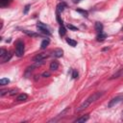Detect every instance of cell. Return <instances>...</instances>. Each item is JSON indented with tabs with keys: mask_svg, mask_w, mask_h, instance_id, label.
<instances>
[{
	"mask_svg": "<svg viewBox=\"0 0 123 123\" xmlns=\"http://www.w3.org/2000/svg\"><path fill=\"white\" fill-rule=\"evenodd\" d=\"M10 83V80L8 79V78H2L1 80H0V85L1 86H6V85H8Z\"/></svg>",
	"mask_w": 123,
	"mask_h": 123,
	"instance_id": "cell-21",
	"label": "cell"
},
{
	"mask_svg": "<svg viewBox=\"0 0 123 123\" xmlns=\"http://www.w3.org/2000/svg\"><path fill=\"white\" fill-rule=\"evenodd\" d=\"M66 42H67L70 46H72V47H75V46L77 45V41L74 40V39H72V38H69V37L66 38Z\"/></svg>",
	"mask_w": 123,
	"mask_h": 123,
	"instance_id": "cell-20",
	"label": "cell"
},
{
	"mask_svg": "<svg viewBox=\"0 0 123 123\" xmlns=\"http://www.w3.org/2000/svg\"><path fill=\"white\" fill-rule=\"evenodd\" d=\"M65 34H66V29L64 28V26L63 25L60 26V28H59V35H60V37H63Z\"/></svg>",
	"mask_w": 123,
	"mask_h": 123,
	"instance_id": "cell-19",
	"label": "cell"
},
{
	"mask_svg": "<svg viewBox=\"0 0 123 123\" xmlns=\"http://www.w3.org/2000/svg\"><path fill=\"white\" fill-rule=\"evenodd\" d=\"M122 40H123V37H122Z\"/></svg>",
	"mask_w": 123,
	"mask_h": 123,
	"instance_id": "cell-32",
	"label": "cell"
},
{
	"mask_svg": "<svg viewBox=\"0 0 123 123\" xmlns=\"http://www.w3.org/2000/svg\"><path fill=\"white\" fill-rule=\"evenodd\" d=\"M66 27H67L68 29L72 30V31H78V28H77V27H75V26H73L72 24H69V23H68V24L66 25Z\"/></svg>",
	"mask_w": 123,
	"mask_h": 123,
	"instance_id": "cell-25",
	"label": "cell"
},
{
	"mask_svg": "<svg viewBox=\"0 0 123 123\" xmlns=\"http://www.w3.org/2000/svg\"><path fill=\"white\" fill-rule=\"evenodd\" d=\"M27 98H28V95L26 93H21L16 97V100L17 101H25V100H27Z\"/></svg>",
	"mask_w": 123,
	"mask_h": 123,
	"instance_id": "cell-18",
	"label": "cell"
},
{
	"mask_svg": "<svg viewBox=\"0 0 123 123\" xmlns=\"http://www.w3.org/2000/svg\"><path fill=\"white\" fill-rule=\"evenodd\" d=\"M69 110H70V108H69V107L65 108V109H64V110H63V111H62L60 114H58V116H57L56 118H53V119H51L49 122H52V121H57V120H59V119H60L62 116H63V114H65V113H66V112H67Z\"/></svg>",
	"mask_w": 123,
	"mask_h": 123,
	"instance_id": "cell-7",
	"label": "cell"
},
{
	"mask_svg": "<svg viewBox=\"0 0 123 123\" xmlns=\"http://www.w3.org/2000/svg\"><path fill=\"white\" fill-rule=\"evenodd\" d=\"M49 39L48 38H45V39H43L42 41H41V43H40V49L41 50H44V49H46V47L49 45Z\"/></svg>",
	"mask_w": 123,
	"mask_h": 123,
	"instance_id": "cell-13",
	"label": "cell"
},
{
	"mask_svg": "<svg viewBox=\"0 0 123 123\" xmlns=\"http://www.w3.org/2000/svg\"><path fill=\"white\" fill-rule=\"evenodd\" d=\"M95 31L99 34V33H102L103 32V25L101 22H95Z\"/></svg>",
	"mask_w": 123,
	"mask_h": 123,
	"instance_id": "cell-11",
	"label": "cell"
},
{
	"mask_svg": "<svg viewBox=\"0 0 123 123\" xmlns=\"http://www.w3.org/2000/svg\"><path fill=\"white\" fill-rule=\"evenodd\" d=\"M49 75H50V73H49V72H44V73L42 74V76H43V77H48Z\"/></svg>",
	"mask_w": 123,
	"mask_h": 123,
	"instance_id": "cell-28",
	"label": "cell"
},
{
	"mask_svg": "<svg viewBox=\"0 0 123 123\" xmlns=\"http://www.w3.org/2000/svg\"><path fill=\"white\" fill-rule=\"evenodd\" d=\"M37 30H38L41 34H43V35H46V36H50V35H51V32H50L49 28H48L45 24H43L42 22H37Z\"/></svg>",
	"mask_w": 123,
	"mask_h": 123,
	"instance_id": "cell-3",
	"label": "cell"
},
{
	"mask_svg": "<svg viewBox=\"0 0 123 123\" xmlns=\"http://www.w3.org/2000/svg\"><path fill=\"white\" fill-rule=\"evenodd\" d=\"M66 8V4L65 3H63V2H62V3H60V4H58L57 5V9H56V11L58 12H63V10Z\"/></svg>",
	"mask_w": 123,
	"mask_h": 123,
	"instance_id": "cell-10",
	"label": "cell"
},
{
	"mask_svg": "<svg viewBox=\"0 0 123 123\" xmlns=\"http://www.w3.org/2000/svg\"><path fill=\"white\" fill-rule=\"evenodd\" d=\"M78 71L77 70H75V69H72V74H71V77H72V79H76V78H78Z\"/></svg>",
	"mask_w": 123,
	"mask_h": 123,
	"instance_id": "cell-24",
	"label": "cell"
},
{
	"mask_svg": "<svg viewBox=\"0 0 123 123\" xmlns=\"http://www.w3.org/2000/svg\"><path fill=\"white\" fill-rule=\"evenodd\" d=\"M122 100H123V97H122V96H116V97L112 98V99H111V100L109 102L108 107H109V108H111V107L115 106L116 104H118L119 102H121Z\"/></svg>",
	"mask_w": 123,
	"mask_h": 123,
	"instance_id": "cell-4",
	"label": "cell"
},
{
	"mask_svg": "<svg viewBox=\"0 0 123 123\" xmlns=\"http://www.w3.org/2000/svg\"><path fill=\"white\" fill-rule=\"evenodd\" d=\"M58 68H59V62H58V61L51 62V63H50V70L54 71V70H57Z\"/></svg>",
	"mask_w": 123,
	"mask_h": 123,
	"instance_id": "cell-12",
	"label": "cell"
},
{
	"mask_svg": "<svg viewBox=\"0 0 123 123\" xmlns=\"http://www.w3.org/2000/svg\"><path fill=\"white\" fill-rule=\"evenodd\" d=\"M119 77H123V68L122 69H120V70H118L116 73H114L111 77V79H114V78H119Z\"/></svg>",
	"mask_w": 123,
	"mask_h": 123,
	"instance_id": "cell-15",
	"label": "cell"
},
{
	"mask_svg": "<svg viewBox=\"0 0 123 123\" xmlns=\"http://www.w3.org/2000/svg\"><path fill=\"white\" fill-rule=\"evenodd\" d=\"M104 93L103 92H100V91H97V92H94V93H92L91 95H89L77 109H76V111L77 112H80V111H84V110H86L87 107H89L92 103H94L96 100H98L102 95H103Z\"/></svg>",
	"mask_w": 123,
	"mask_h": 123,
	"instance_id": "cell-1",
	"label": "cell"
},
{
	"mask_svg": "<svg viewBox=\"0 0 123 123\" xmlns=\"http://www.w3.org/2000/svg\"><path fill=\"white\" fill-rule=\"evenodd\" d=\"M88 118H89L88 114H86V115H83V116L77 118L76 120H74V122L75 123H83V122H86V120H88Z\"/></svg>",
	"mask_w": 123,
	"mask_h": 123,
	"instance_id": "cell-9",
	"label": "cell"
},
{
	"mask_svg": "<svg viewBox=\"0 0 123 123\" xmlns=\"http://www.w3.org/2000/svg\"><path fill=\"white\" fill-rule=\"evenodd\" d=\"M106 37H107V35H106V34H104V33L102 32V33H99V34L97 35L96 39H97L98 41H103V40H104Z\"/></svg>",
	"mask_w": 123,
	"mask_h": 123,
	"instance_id": "cell-17",
	"label": "cell"
},
{
	"mask_svg": "<svg viewBox=\"0 0 123 123\" xmlns=\"http://www.w3.org/2000/svg\"><path fill=\"white\" fill-rule=\"evenodd\" d=\"M56 15H57V21H58V23L60 24V26H62V25H63V23H62V19L61 18V15H60V12H56Z\"/></svg>",
	"mask_w": 123,
	"mask_h": 123,
	"instance_id": "cell-22",
	"label": "cell"
},
{
	"mask_svg": "<svg viewBox=\"0 0 123 123\" xmlns=\"http://www.w3.org/2000/svg\"><path fill=\"white\" fill-rule=\"evenodd\" d=\"M6 53H7V51H6L5 49L1 48V49H0V58H3V57L6 55Z\"/></svg>",
	"mask_w": 123,
	"mask_h": 123,
	"instance_id": "cell-27",
	"label": "cell"
},
{
	"mask_svg": "<svg viewBox=\"0 0 123 123\" xmlns=\"http://www.w3.org/2000/svg\"><path fill=\"white\" fill-rule=\"evenodd\" d=\"M30 5H26L25 6V8H24V11H23V13L24 14H27L28 13V12H29V10H30Z\"/></svg>",
	"mask_w": 123,
	"mask_h": 123,
	"instance_id": "cell-26",
	"label": "cell"
},
{
	"mask_svg": "<svg viewBox=\"0 0 123 123\" xmlns=\"http://www.w3.org/2000/svg\"><path fill=\"white\" fill-rule=\"evenodd\" d=\"M24 42L22 40H17L15 43V55L17 57H22L24 55Z\"/></svg>",
	"mask_w": 123,
	"mask_h": 123,
	"instance_id": "cell-2",
	"label": "cell"
},
{
	"mask_svg": "<svg viewBox=\"0 0 123 123\" xmlns=\"http://www.w3.org/2000/svg\"><path fill=\"white\" fill-rule=\"evenodd\" d=\"M62 55H63V50L61 48H57L52 52V56L55 58H61L62 57Z\"/></svg>",
	"mask_w": 123,
	"mask_h": 123,
	"instance_id": "cell-5",
	"label": "cell"
},
{
	"mask_svg": "<svg viewBox=\"0 0 123 123\" xmlns=\"http://www.w3.org/2000/svg\"><path fill=\"white\" fill-rule=\"evenodd\" d=\"M108 49H110V47H106V48H103V49H102V51H106V50H108Z\"/></svg>",
	"mask_w": 123,
	"mask_h": 123,
	"instance_id": "cell-29",
	"label": "cell"
},
{
	"mask_svg": "<svg viewBox=\"0 0 123 123\" xmlns=\"http://www.w3.org/2000/svg\"><path fill=\"white\" fill-rule=\"evenodd\" d=\"M122 31H123V28H122Z\"/></svg>",
	"mask_w": 123,
	"mask_h": 123,
	"instance_id": "cell-33",
	"label": "cell"
},
{
	"mask_svg": "<svg viewBox=\"0 0 123 123\" xmlns=\"http://www.w3.org/2000/svg\"><path fill=\"white\" fill-rule=\"evenodd\" d=\"M76 12H78L82 13V14H83V16H86V17H87V15H88L87 12H86V11H85V10H81V9H76Z\"/></svg>",
	"mask_w": 123,
	"mask_h": 123,
	"instance_id": "cell-23",
	"label": "cell"
},
{
	"mask_svg": "<svg viewBox=\"0 0 123 123\" xmlns=\"http://www.w3.org/2000/svg\"><path fill=\"white\" fill-rule=\"evenodd\" d=\"M47 57H48V55H46V54H44V53H42V54H37V56H35V57H34L33 61H34V62H40V61H44Z\"/></svg>",
	"mask_w": 123,
	"mask_h": 123,
	"instance_id": "cell-6",
	"label": "cell"
},
{
	"mask_svg": "<svg viewBox=\"0 0 123 123\" xmlns=\"http://www.w3.org/2000/svg\"><path fill=\"white\" fill-rule=\"evenodd\" d=\"M12 54L11 52H7V53H6V55H5L3 58H1V62H2V63H4V62H9V61L12 59Z\"/></svg>",
	"mask_w": 123,
	"mask_h": 123,
	"instance_id": "cell-8",
	"label": "cell"
},
{
	"mask_svg": "<svg viewBox=\"0 0 123 123\" xmlns=\"http://www.w3.org/2000/svg\"><path fill=\"white\" fill-rule=\"evenodd\" d=\"M121 119L123 120V111H122V113H121Z\"/></svg>",
	"mask_w": 123,
	"mask_h": 123,
	"instance_id": "cell-31",
	"label": "cell"
},
{
	"mask_svg": "<svg viewBox=\"0 0 123 123\" xmlns=\"http://www.w3.org/2000/svg\"><path fill=\"white\" fill-rule=\"evenodd\" d=\"M80 1H81V0H73L74 3H78V2H80Z\"/></svg>",
	"mask_w": 123,
	"mask_h": 123,
	"instance_id": "cell-30",
	"label": "cell"
},
{
	"mask_svg": "<svg viewBox=\"0 0 123 123\" xmlns=\"http://www.w3.org/2000/svg\"><path fill=\"white\" fill-rule=\"evenodd\" d=\"M23 33H25L26 35H28L29 37H38L39 35L37 34V33H34V32H31V31H28V30H22Z\"/></svg>",
	"mask_w": 123,
	"mask_h": 123,
	"instance_id": "cell-16",
	"label": "cell"
},
{
	"mask_svg": "<svg viewBox=\"0 0 123 123\" xmlns=\"http://www.w3.org/2000/svg\"><path fill=\"white\" fill-rule=\"evenodd\" d=\"M12 2V0H0V6L2 8H5V7L9 6Z\"/></svg>",
	"mask_w": 123,
	"mask_h": 123,
	"instance_id": "cell-14",
	"label": "cell"
}]
</instances>
